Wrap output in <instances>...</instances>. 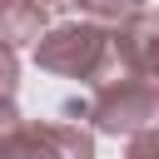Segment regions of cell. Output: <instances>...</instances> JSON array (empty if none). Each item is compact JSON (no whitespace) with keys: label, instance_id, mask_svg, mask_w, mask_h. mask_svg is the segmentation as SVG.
<instances>
[{"label":"cell","instance_id":"obj_8","mask_svg":"<svg viewBox=\"0 0 159 159\" xmlns=\"http://www.w3.org/2000/svg\"><path fill=\"white\" fill-rule=\"evenodd\" d=\"M124 149H129L134 159H144V154H159V119H154V124H144V129H134V134L124 139Z\"/></svg>","mask_w":159,"mask_h":159},{"label":"cell","instance_id":"obj_7","mask_svg":"<svg viewBox=\"0 0 159 159\" xmlns=\"http://www.w3.org/2000/svg\"><path fill=\"white\" fill-rule=\"evenodd\" d=\"M20 45H10L5 35H0V89L5 94H15V84H20V55H15Z\"/></svg>","mask_w":159,"mask_h":159},{"label":"cell","instance_id":"obj_4","mask_svg":"<svg viewBox=\"0 0 159 159\" xmlns=\"http://www.w3.org/2000/svg\"><path fill=\"white\" fill-rule=\"evenodd\" d=\"M134 70V75H154L159 70V10H139L134 20H124L114 30V60L109 70Z\"/></svg>","mask_w":159,"mask_h":159},{"label":"cell","instance_id":"obj_1","mask_svg":"<svg viewBox=\"0 0 159 159\" xmlns=\"http://www.w3.org/2000/svg\"><path fill=\"white\" fill-rule=\"evenodd\" d=\"M114 60V30L99 20H70V25H50L35 40V65L45 75H65V80H104Z\"/></svg>","mask_w":159,"mask_h":159},{"label":"cell","instance_id":"obj_2","mask_svg":"<svg viewBox=\"0 0 159 159\" xmlns=\"http://www.w3.org/2000/svg\"><path fill=\"white\" fill-rule=\"evenodd\" d=\"M94 119L99 134H114V139H129L134 129L154 124V84L149 75H134V70H104V80H94V99L84 109Z\"/></svg>","mask_w":159,"mask_h":159},{"label":"cell","instance_id":"obj_11","mask_svg":"<svg viewBox=\"0 0 159 159\" xmlns=\"http://www.w3.org/2000/svg\"><path fill=\"white\" fill-rule=\"evenodd\" d=\"M149 84H154V114H159V70L149 75Z\"/></svg>","mask_w":159,"mask_h":159},{"label":"cell","instance_id":"obj_5","mask_svg":"<svg viewBox=\"0 0 159 159\" xmlns=\"http://www.w3.org/2000/svg\"><path fill=\"white\" fill-rule=\"evenodd\" d=\"M45 30H50L45 0H0V35L10 45H35Z\"/></svg>","mask_w":159,"mask_h":159},{"label":"cell","instance_id":"obj_9","mask_svg":"<svg viewBox=\"0 0 159 159\" xmlns=\"http://www.w3.org/2000/svg\"><path fill=\"white\" fill-rule=\"evenodd\" d=\"M15 124H20L15 94H5V89H0V144H5V134H15Z\"/></svg>","mask_w":159,"mask_h":159},{"label":"cell","instance_id":"obj_10","mask_svg":"<svg viewBox=\"0 0 159 159\" xmlns=\"http://www.w3.org/2000/svg\"><path fill=\"white\" fill-rule=\"evenodd\" d=\"M45 5H50V10H75V5L84 10V0H45Z\"/></svg>","mask_w":159,"mask_h":159},{"label":"cell","instance_id":"obj_3","mask_svg":"<svg viewBox=\"0 0 159 159\" xmlns=\"http://www.w3.org/2000/svg\"><path fill=\"white\" fill-rule=\"evenodd\" d=\"M0 154H65V159H84L94 154V134L75 129V124H15V134H5Z\"/></svg>","mask_w":159,"mask_h":159},{"label":"cell","instance_id":"obj_6","mask_svg":"<svg viewBox=\"0 0 159 159\" xmlns=\"http://www.w3.org/2000/svg\"><path fill=\"white\" fill-rule=\"evenodd\" d=\"M139 10H144V0H84V15L99 20V25H109V30H119V25L134 20Z\"/></svg>","mask_w":159,"mask_h":159}]
</instances>
